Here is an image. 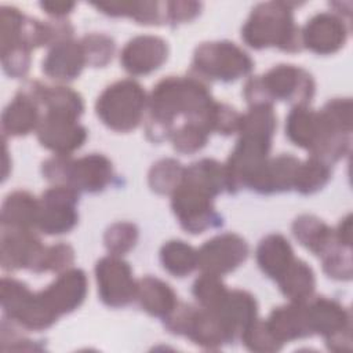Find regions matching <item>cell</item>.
<instances>
[{
    "instance_id": "cell-1",
    "label": "cell",
    "mask_w": 353,
    "mask_h": 353,
    "mask_svg": "<svg viewBox=\"0 0 353 353\" xmlns=\"http://www.w3.org/2000/svg\"><path fill=\"white\" fill-rule=\"evenodd\" d=\"M214 102L204 80L196 76H168L160 80L148 97L149 119L146 135L153 142L171 138L175 117L199 125L205 110Z\"/></svg>"
},
{
    "instance_id": "cell-2",
    "label": "cell",
    "mask_w": 353,
    "mask_h": 353,
    "mask_svg": "<svg viewBox=\"0 0 353 353\" xmlns=\"http://www.w3.org/2000/svg\"><path fill=\"white\" fill-rule=\"evenodd\" d=\"M245 44L255 50L277 47L285 52L303 48L301 29L294 22L292 4L268 1L255 6L241 29Z\"/></svg>"
},
{
    "instance_id": "cell-3",
    "label": "cell",
    "mask_w": 353,
    "mask_h": 353,
    "mask_svg": "<svg viewBox=\"0 0 353 353\" xmlns=\"http://www.w3.org/2000/svg\"><path fill=\"white\" fill-rule=\"evenodd\" d=\"M146 109V92L132 79H123L108 85L95 103L99 120L108 128L117 132L135 130L141 124Z\"/></svg>"
},
{
    "instance_id": "cell-4",
    "label": "cell",
    "mask_w": 353,
    "mask_h": 353,
    "mask_svg": "<svg viewBox=\"0 0 353 353\" xmlns=\"http://www.w3.org/2000/svg\"><path fill=\"white\" fill-rule=\"evenodd\" d=\"M251 57L232 41H207L193 54L190 74L201 80L234 81L252 70Z\"/></svg>"
},
{
    "instance_id": "cell-5",
    "label": "cell",
    "mask_w": 353,
    "mask_h": 353,
    "mask_svg": "<svg viewBox=\"0 0 353 353\" xmlns=\"http://www.w3.org/2000/svg\"><path fill=\"white\" fill-rule=\"evenodd\" d=\"M270 148V137L240 132L234 149L223 164L226 190L236 193L243 188H250L251 182L269 159Z\"/></svg>"
},
{
    "instance_id": "cell-6",
    "label": "cell",
    "mask_w": 353,
    "mask_h": 353,
    "mask_svg": "<svg viewBox=\"0 0 353 353\" xmlns=\"http://www.w3.org/2000/svg\"><path fill=\"white\" fill-rule=\"evenodd\" d=\"M306 303L309 324L313 334L324 336L332 352H350L352 325L349 310L335 299L310 296Z\"/></svg>"
},
{
    "instance_id": "cell-7",
    "label": "cell",
    "mask_w": 353,
    "mask_h": 353,
    "mask_svg": "<svg viewBox=\"0 0 353 353\" xmlns=\"http://www.w3.org/2000/svg\"><path fill=\"white\" fill-rule=\"evenodd\" d=\"M270 103L277 99L287 101L294 106H307L314 95V80L305 69L280 63L259 76Z\"/></svg>"
},
{
    "instance_id": "cell-8",
    "label": "cell",
    "mask_w": 353,
    "mask_h": 353,
    "mask_svg": "<svg viewBox=\"0 0 353 353\" xmlns=\"http://www.w3.org/2000/svg\"><path fill=\"white\" fill-rule=\"evenodd\" d=\"M171 208L182 229L192 234L222 225V216L214 207V197L183 183L171 194Z\"/></svg>"
},
{
    "instance_id": "cell-9",
    "label": "cell",
    "mask_w": 353,
    "mask_h": 353,
    "mask_svg": "<svg viewBox=\"0 0 353 353\" xmlns=\"http://www.w3.org/2000/svg\"><path fill=\"white\" fill-rule=\"evenodd\" d=\"M36 229L44 234L70 232L79 219L76 204L79 192L68 185H54L43 192Z\"/></svg>"
},
{
    "instance_id": "cell-10",
    "label": "cell",
    "mask_w": 353,
    "mask_h": 353,
    "mask_svg": "<svg viewBox=\"0 0 353 353\" xmlns=\"http://www.w3.org/2000/svg\"><path fill=\"white\" fill-rule=\"evenodd\" d=\"M95 279L101 301L110 307H123L137 296V281L131 266L117 255L109 254L95 265Z\"/></svg>"
},
{
    "instance_id": "cell-11",
    "label": "cell",
    "mask_w": 353,
    "mask_h": 353,
    "mask_svg": "<svg viewBox=\"0 0 353 353\" xmlns=\"http://www.w3.org/2000/svg\"><path fill=\"white\" fill-rule=\"evenodd\" d=\"M248 256V244L237 233L226 232L207 240L197 250L201 273L223 276L237 269Z\"/></svg>"
},
{
    "instance_id": "cell-12",
    "label": "cell",
    "mask_w": 353,
    "mask_h": 353,
    "mask_svg": "<svg viewBox=\"0 0 353 353\" xmlns=\"http://www.w3.org/2000/svg\"><path fill=\"white\" fill-rule=\"evenodd\" d=\"M36 134L41 146L55 154L68 156L81 148L87 139V130L79 119L48 112L41 116Z\"/></svg>"
},
{
    "instance_id": "cell-13",
    "label": "cell",
    "mask_w": 353,
    "mask_h": 353,
    "mask_svg": "<svg viewBox=\"0 0 353 353\" xmlns=\"http://www.w3.org/2000/svg\"><path fill=\"white\" fill-rule=\"evenodd\" d=\"M43 248L34 229L1 226L0 263L4 270L29 269L33 272Z\"/></svg>"
},
{
    "instance_id": "cell-14",
    "label": "cell",
    "mask_w": 353,
    "mask_h": 353,
    "mask_svg": "<svg viewBox=\"0 0 353 353\" xmlns=\"http://www.w3.org/2000/svg\"><path fill=\"white\" fill-rule=\"evenodd\" d=\"M347 26L342 17L331 11L313 15L301 29L303 48L319 55L339 51L347 39Z\"/></svg>"
},
{
    "instance_id": "cell-15",
    "label": "cell",
    "mask_w": 353,
    "mask_h": 353,
    "mask_svg": "<svg viewBox=\"0 0 353 353\" xmlns=\"http://www.w3.org/2000/svg\"><path fill=\"white\" fill-rule=\"evenodd\" d=\"M87 291L88 281L85 273L81 269L69 268L37 294L46 306L59 317L76 310L84 302Z\"/></svg>"
},
{
    "instance_id": "cell-16",
    "label": "cell",
    "mask_w": 353,
    "mask_h": 353,
    "mask_svg": "<svg viewBox=\"0 0 353 353\" xmlns=\"http://www.w3.org/2000/svg\"><path fill=\"white\" fill-rule=\"evenodd\" d=\"M165 40L153 34H139L131 39L120 54V63L130 74L142 76L157 70L167 59Z\"/></svg>"
},
{
    "instance_id": "cell-17",
    "label": "cell",
    "mask_w": 353,
    "mask_h": 353,
    "mask_svg": "<svg viewBox=\"0 0 353 353\" xmlns=\"http://www.w3.org/2000/svg\"><path fill=\"white\" fill-rule=\"evenodd\" d=\"M39 105L34 81H28L3 110L1 130L4 137H22L37 130L41 120Z\"/></svg>"
},
{
    "instance_id": "cell-18",
    "label": "cell",
    "mask_w": 353,
    "mask_h": 353,
    "mask_svg": "<svg viewBox=\"0 0 353 353\" xmlns=\"http://www.w3.org/2000/svg\"><path fill=\"white\" fill-rule=\"evenodd\" d=\"M113 179L112 161L99 153L70 159L65 185L72 186L79 193L102 192Z\"/></svg>"
},
{
    "instance_id": "cell-19",
    "label": "cell",
    "mask_w": 353,
    "mask_h": 353,
    "mask_svg": "<svg viewBox=\"0 0 353 353\" xmlns=\"http://www.w3.org/2000/svg\"><path fill=\"white\" fill-rule=\"evenodd\" d=\"M230 342L240 338L243 331L256 319L258 303L254 295L243 290H229L226 298L216 310Z\"/></svg>"
},
{
    "instance_id": "cell-20",
    "label": "cell",
    "mask_w": 353,
    "mask_h": 353,
    "mask_svg": "<svg viewBox=\"0 0 353 353\" xmlns=\"http://www.w3.org/2000/svg\"><path fill=\"white\" fill-rule=\"evenodd\" d=\"M85 66L84 52L80 40L68 39L50 47L43 59V72L58 81H69L81 73Z\"/></svg>"
},
{
    "instance_id": "cell-21",
    "label": "cell",
    "mask_w": 353,
    "mask_h": 353,
    "mask_svg": "<svg viewBox=\"0 0 353 353\" xmlns=\"http://www.w3.org/2000/svg\"><path fill=\"white\" fill-rule=\"evenodd\" d=\"M299 163V159L288 153L268 159L251 182L250 189L262 194H272L292 189Z\"/></svg>"
},
{
    "instance_id": "cell-22",
    "label": "cell",
    "mask_w": 353,
    "mask_h": 353,
    "mask_svg": "<svg viewBox=\"0 0 353 353\" xmlns=\"http://www.w3.org/2000/svg\"><path fill=\"white\" fill-rule=\"evenodd\" d=\"M273 335L284 345L295 339H302L313 335L306 303L305 302H291L274 307L266 320Z\"/></svg>"
},
{
    "instance_id": "cell-23",
    "label": "cell",
    "mask_w": 353,
    "mask_h": 353,
    "mask_svg": "<svg viewBox=\"0 0 353 353\" xmlns=\"http://www.w3.org/2000/svg\"><path fill=\"white\" fill-rule=\"evenodd\" d=\"M256 263L270 279L277 280L295 259L290 241L280 233L263 237L256 247Z\"/></svg>"
},
{
    "instance_id": "cell-24",
    "label": "cell",
    "mask_w": 353,
    "mask_h": 353,
    "mask_svg": "<svg viewBox=\"0 0 353 353\" xmlns=\"http://www.w3.org/2000/svg\"><path fill=\"white\" fill-rule=\"evenodd\" d=\"M135 299L148 314L160 319H164L178 303L171 285L153 276H145L137 281Z\"/></svg>"
},
{
    "instance_id": "cell-25",
    "label": "cell",
    "mask_w": 353,
    "mask_h": 353,
    "mask_svg": "<svg viewBox=\"0 0 353 353\" xmlns=\"http://www.w3.org/2000/svg\"><path fill=\"white\" fill-rule=\"evenodd\" d=\"M292 233L301 245L319 256L338 243L334 229L310 214H302L292 222Z\"/></svg>"
},
{
    "instance_id": "cell-26",
    "label": "cell",
    "mask_w": 353,
    "mask_h": 353,
    "mask_svg": "<svg viewBox=\"0 0 353 353\" xmlns=\"http://www.w3.org/2000/svg\"><path fill=\"white\" fill-rule=\"evenodd\" d=\"M40 200L25 190L10 193L1 205V226L36 229Z\"/></svg>"
},
{
    "instance_id": "cell-27",
    "label": "cell",
    "mask_w": 353,
    "mask_h": 353,
    "mask_svg": "<svg viewBox=\"0 0 353 353\" xmlns=\"http://www.w3.org/2000/svg\"><path fill=\"white\" fill-rule=\"evenodd\" d=\"M183 185L215 197L226 189L223 164L214 159H201L185 167Z\"/></svg>"
},
{
    "instance_id": "cell-28",
    "label": "cell",
    "mask_w": 353,
    "mask_h": 353,
    "mask_svg": "<svg viewBox=\"0 0 353 353\" xmlns=\"http://www.w3.org/2000/svg\"><path fill=\"white\" fill-rule=\"evenodd\" d=\"M101 12L110 17H128L143 25L165 22L164 3L157 1H110L94 4Z\"/></svg>"
},
{
    "instance_id": "cell-29",
    "label": "cell",
    "mask_w": 353,
    "mask_h": 353,
    "mask_svg": "<svg viewBox=\"0 0 353 353\" xmlns=\"http://www.w3.org/2000/svg\"><path fill=\"white\" fill-rule=\"evenodd\" d=\"M276 281L283 295L291 302L307 301L316 287V277L312 268L301 259H294Z\"/></svg>"
},
{
    "instance_id": "cell-30",
    "label": "cell",
    "mask_w": 353,
    "mask_h": 353,
    "mask_svg": "<svg viewBox=\"0 0 353 353\" xmlns=\"http://www.w3.org/2000/svg\"><path fill=\"white\" fill-rule=\"evenodd\" d=\"M39 101L48 113H57L79 119L84 110V102L79 92L65 85H46L39 81Z\"/></svg>"
},
{
    "instance_id": "cell-31",
    "label": "cell",
    "mask_w": 353,
    "mask_h": 353,
    "mask_svg": "<svg viewBox=\"0 0 353 353\" xmlns=\"http://www.w3.org/2000/svg\"><path fill=\"white\" fill-rule=\"evenodd\" d=\"M163 268L175 277H185L197 268V250L183 240H170L160 250Z\"/></svg>"
},
{
    "instance_id": "cell-32",
    "label": "cell",
    "mask_w": 353,
    "mask_h": 353,
    "mask_svg": "<svg viewBox=\"0 0 353 353\" xmlns=\"http://www.w3.org/2000/svg\"><path fill=\"white\" fill-rule=\"evenodd\" d=\"M185 167L175 159H161L156 161L148 174V182L157 194H172L183 181Z\"/></svg>"
},
{
    "instance_id": "cell-33",
    "label": "cell",
    "mask_w": 353,
    "mask_h": 353,
    "mask_svg": "<svg viewBox=\"0 0 353 353\" xmlns=\"http://www.w3.org/2000/svg\"><path fill=\"white\" fill-rule=\"evenodd\" d=\"M331 178V165L316 159L309 157L299 163L296 170L294 189L301 194H313L323 189Z\"/></svg>"
},
{
    "instance_id": "cell-34",
    "label": "cell",
    "mask_w": 353,
    "mask_h": 353,
    "mask_svg": "<svg viewBox=\"0 0 353 353\" xmlns=\"http://www.w3.org/2000/svg\"><path fill=\"white\" fill-rule=\"evenodd\" d=\"M240 121L241 113H239L233 106L214 101L201 117L199 125L208 134L218 132L222 135H230L239 132Z\"/></svg>"
},
{
    "instance_id": "cell-35",
    "label": "cell",
    "mask_w": 353,
    "mask_h": 353,
    "mask_svg": "<svg viewBox=\"0 0 353 353\" xmlns=\"http://www.w3.org/2000/svg\"><path fill=\"white\" fill-rule=\"evenodd\" d=\"M192 292L200 307H204L207 310H216L226 298L229 290L226 288L219 276L201 273L194 280Z\"/></svg>"
},
{
    "instance_id": "cell-36",
    "label": "cell",
    "mask_w": 353,
    "mask_h": 353,
    "mask_svg": "<svg viewBox=\"0 0 353 353\" xmlns=\"http://www.w3.org/2000/svg\"><path fill=\"white\" fill-rule=\"evenodd\" d=\"M243 345L256 353H272L283 347V343L273 335L266 320L255 319L240 336Z\"/></svg>"
},
{
    "instance_id": "cell-37",
    "label": "cell",
    "mask_w": 353,
    "mask_h": 353,
    "mask_svg": "<svg viewBox=\"0 0 353 353\" xmlns=\"http://www.w3.org/2000/svg\"><path fill=\"white\" fill-rule=\"evenodd\" d=\"M85 65L102 68L108 65L114 54V41L103 33H90L80 40Z\"/></svg>"
},
{
    "instance_id": "cell-38",
    "label": "cell",
    "mask_w": 353,
    "mask_h": 353,
    "mask_svg": "<svg viewBox=\"0 0 353 353\" xmlns=\"http://www.w3.org/2000/svg\"><path fill=\"white\" fill-rule=\"evenodd\" d=\"M73 261H74V251L69 244L58 243L54 245H44L33 272L34 273H44V272L62 273L72 266Z\"/></svg>"
},
{
    "instance_id": "cell-39",
    "label": "cell",
    "mask_w": 353,
    "mask_h": 353,
    "mask_svg": "<svg viewBox=\"0 0 353 353\" xmlns=\"http://www.w3.org/2000/svg\"><path fill=\"white\" fill-rule=\"evenodd\" d=\"M138 240V228L131 222H116L110 225L105 234L103 243L112 255H123L134 248Z\"/></svg>"
},
{
    "instance_id": "cell-40",
    "label": "cell",
    "mask_w": 353,
    "mask_h": 353,
    "mask_svg": "<svg viewBox=\"0 0 353 353\" xmlns=\"http://www.w3.org/2000/svg\"><path fill=\"white\" fill-rule=\"evenodd\" d=\"M350 247L336 243L323 256L324 273L335 280H350L352 279V254Z\"/></svg>"
},
{
    "instance_id": "cell-41",
    "label": "cell",
    "mask_w": 353,
    "mask_h": 353,
    "mask_svg": "<svg viewBox=\"0 0 353 353\" xmlns=\"http://www.w3.org/2000/svg\"><path fill=\"white\" fill-rule=\"evenodd\" d=\"M208 132L200 125L186 121L179 128L174 130L171 135L172 146L176 152L183 154H192L203 149L207 143Z\"/></svg>"
},
{
    "instance_id": "cell-42",
    "label": "cell",
    "mask_w": 353,
    "mask_h": 353,
    "mask_svg": "<svg viewBox=\"0 0 353 353\" xmlns=\"http://www.w3.org/2000/svg\"><path fill=\"white\" fill-rule=\"evenodd\" d=\"M325 121L335 130L350 134L352 131V99L334 98L330 99L320 110Z\"/></svg>"
},
{
    "instance_id": "cell-43",
    "label": "cell",
    "mask_w": 353,
    "mask_h": 353,
    "mask_svg": "<svg viewBox=\"0 0 353 353\" xmlns=\"http://www.w3.org/2000/svg\"><path fill=\"white\" fill-rule=\"evenodd\" d=\"M1 63L4 72L11 77H23L30 66V50L15 47L1 52Z\"/></svg>"
},
{
    "instance_id": "cell-44",
    "label": "cell",
    "mask_w": 353,
    "mask_h": 353,
    "mask_svg": "<svg viewBox=\"0 0 353 353\" xmlns=\"http://www.w3.org/2000/svg\"><path fill=\"white\" fill-rule=\"evenodd\" d=\"M165 19L171 23H183L194 19L201 10V3L197 1H167Z\"/></svg>"
},
{
    "instance_id": "cell-45",
    "label": "cell",
    "mask_w": 353,
    "mask_h": 353,
    "mask_svg": "<svg viewBox=\"0 0 353 353\" xmlns=\"http://www.w3.org/2000/svg\"><path fill=\"white\" fill-rule=\"evenodd\" d=\"M74 3L72 1H41L40 7L44 10L46 14L55 17V18H62L72 12L74 8Z\"/></svg>"
},
{
    "instance_id": "cell-46",
    "label": "cell",
    "mask_w": 353,
    "mask_h": 353,
    "mask_svg": "<svg viewBox=\"0 0 353 353\" xmlns=\"http://www.w3.org/2000/svg\"><path fill=\"white\" fill-rule=\"evenodd\" d=\"M335 239L339 244L350 247L352 245V215L347 214L341 219L336 229H334Z\"/></svg>"
}]
</instances>
